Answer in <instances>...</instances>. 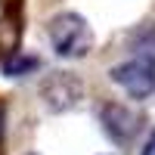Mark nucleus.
Returning a JSON list of instances; mask_svg holds the SVG:
<instances>
[{
	"label": "nucleus",
	"instance_id": "f257e3e1",
	"mask_svg": "<svg viewBox=\"0 0 155 155\" xmlns=\"http://www.w3.org/2000/svg\"><path fill=\"white\" fill-rule=\"evenodd\" d=\"M50 44L62 59H81L93 47V34L78 12H59L50 22Z\"/></svg>",
	"mask_w": 155,
	"mask_h": 155
},
{
	"label": "nucleus",
	"instance_id": "f03ea898",
	"mask_svg": "<svg viewBox=\"0 0 155 155\" xmlns=\"http://www.w3.org/2000/svg\"><path fill=\"white\" fill-rule=\"evenodd\" d=\"M112 81L118 84L127 96H134V99L152 96L155 93V59L137 56V59L121 62V65L112 68Z\"/></svg>",
	"mask_w": 155,
	"mask_h": 155
},
{
	"label": "nucleus",
	"instance_id": "7ed1b4c3",
	"mask_svg": "<svg viewBox=\"0 0 155 155\" xmlns=\"http://www.w3.org/2000/svg\"><path fill=\"white\" fill-rule=\"evenodd\" d=\"M140 127H143V118H140L134 109L121 106V102H109V106L102 109V130L109 134L112 143H118V146L134 143Z\"/></svg>",
	"mask_w": 155,
	"mask_h": 155
},
{
	"label": "nucleus",
	"instance_id": "20e7f679",
	"mask_svg": "<svg viewBox=\"0 0 155 155\" xmlns=\"http://www.w3.org/2000/svg\"><path fill=\"white\" fill-rule=\"evenodd\" d=\"M81 81H78L74 74L68 71H56L53 78H47L44 81V96L50 102V109H68L74 106L78 99H81Z\"/></svg>",
	"mask_w": 155,
	"mask_h": 155
},
{
	"label": "nucleus",
	"instance_id": "39448f33",
	"mask_svg": "<svg viewBox=\"0 0 155 155\" xmlns=\"http://www.w3.org/2000/svg\"><path fill=\"white\" fill-rule=\"evenodd\" d=\"M37 65H41V62H37V56H25V53H16V56L3 59V74H9V78H22V74L34 71Z\"/></svg>",
	"mask_w": 155,
	"mask_h": 155
},
{
	"label": "nucleus",
	"instance_id": "423d86ee",
	"mask_svg": "<svg viewBox=\"0 0 155 155\" xmlns=\"http://www.w3.org/2000/svg\"><path fill=\"white\" fill-rule=\"evenodd\" d=\"M140 155H155V130L149 134V140H146V146H143V152Z\"/></svg>",
	"mask_w": 155,
	"mask_h": 155
},
{
	"label": "nucleus",
	"instance_id": "0eeeda50",
	"mask_svg": "<svg viewBox=\"0 0 155 155\" xmlns=\"http://www.w3.org/2000/svg\"><path fill=\"white\" fill-rule=\"evenodd\" d=\"M3 115L6 112H3V106H0V137H3Z\"/></svg>",
	"mask_w": 155,
	"mask_h": 155
},
{
	"label": "nucleus",
	"instance_id": "6e6552de",
	"mask_svg": "<svg viewBox=\"0 0 155 155\" xmlns=\"http://www.w3.org/2000/svg\"><path fill=\"white\" fill-rule=\"evenodd\" d=\"M31 155H37V152H31Z\"/></svg>",
	"mask_w": 155,
	"mask_h": 155
}]
</instances>
